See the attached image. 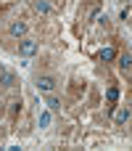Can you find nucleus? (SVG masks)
Returning a JSON list of instances; mask_svg holds the SVG:
<instances>
[{
    "instance_id": "1",
    "label": "nucleus",
    "mask_w": 132,
    "mask_h": 151,
    "mask_svg": "<svg viewBox=\"0 0 132 151\" xmlns=\"http://www.w3.org/2000/svg\"><path fill=\"white\" fill-rule=\"evenodd\" d=\"M26 32H29V24L24 19H11L8 21V37L21 40V37H26Z\"/></svg>"
},
{
    "instance_id": "2",
    "label": "nucleus",
    "mask_w": 132,
    "mask_h": 151,
    "mask_svg": "<svg viewBox=\"0 0 132 151\" xmlns=\"http://www.w3.org/2000/svg\"><path fill=\"white\" fill-rule=\"evenodd\" d=\"M37 50H40L37 40H32V37H21V40H19V56L32 58V56H37Z\"/></svg>"
},
{
    "instance_id": "3",
    "label": "nucleus",
    "mask_w": 132,
    "mask_h": 151,
    "mask_svg": "<svg viewBox=\"0 0 132 151\" xmlns=\"http://www.w3.org/2000/svg\"><path fill=\"white\" fill-rule=\"evenodd\" d=\"M34 85H37V90H40V93H53V90L58 88V80H56L53 74H37Z\"/></svg>"
},
{
    "instance_id": "4",
    "label": "nucleus",
    "mask_w": 132,
    "mask_h": 151,
    "mask_svg": "<svg viewBox=\"0 0 132 151\" xmlns=\"http://www.w3.org/2000/svg\"><path fill=\"white\" fill-rule=\"evenodd\" d=\"M16 85H19V77H16L13 72H8V69L0 66V88H3V90H13Z\"/></svg>"
},
{
    "instance_id": "5",
    "label": "nucleus",
    "mask_w": 132,
    "mask_h": 151,
    "mask_svg": "<svg viewBox=\"0 0 132 151\" xmlns=\"http://www.w3.org/2000/svg\"><path fill=\"white\" fill-rule=\"evenodd\" d=\"M32 8H34V13H40V16H50V13H53L50 0H32Z\"/></svg>"
},
{
    "instance_id": "6",
    "label": "nucleus",
    "mask_w": 132,
    "mask_h": 151,
    "mask_svg": "<svg viewBox=\"0 0 132 151\" xmlns=\"http://www.w3.org/2000/svg\"><path fill=\"white\" fill-rule=\"evenodd\" d=\"M130 69H132V56H130V50H124L119 56V72L122 74H130Z\"/></svg>"
},
{
    "instance_id": "7",
    "label": "nucleus",
    "mask_w": 132,
    "mask_h": 151,
    "mask_svg": "<svg viewBox=\"0 0 132 151\" xmlns=\"http://www.w3.org/2000/svg\"><path fill=\"white\" fill-rule=\"evenodd\" d=\"M45 104H48V109H50L53 114H58V111H61V98H58V96L48 93V101H45Z\"/></svg>"
},
{
    "instance_id": "8",
    "label": "nucleus",
    "mask_w": 132,
    "mask_h": 151,
    "mask_svg": "<svg viewBox=\"0 0 132 151\" xmlns=\"http://www.w3.org/2000/svg\"><path fill=\"white\" fill-rule=\"evenodd\" d=\"M114 119H116L119 125L130 122V106H122V109H116V111H114Z\"/></svg>"
},
{
    "instance_id": "9",
    "label": "nucleus",
    "mask_w": 132,
    "mask_h": 151,
    "mask_svg": "<svg viewBox=\"0 0 132 151\" xmlns=\"http://www.w3.org/2000/svg\"><path fill=\"white\" fill-rule=\"evenodd\" d=\"M114 58H116V50H114L111 45L101 48V61H106V64H108V61H114Z\"/></svg>"
},
{
    "instance_id": "10",
    "label": "nucleus",
    "mask_w": 132,
    "mask_h": 151,
    "mask_svg": "<svg viewBox=\"0 0 132 151\" xmlns=\"http://www.w3.org/2000/svg\"><path fill=\"white\" fill-rule=\"evenodd\" d=\"M19 109H21V101H19V98L8 104V114H11V117H16V114H19Z\"/></svg>"
},
{
    "instance_id": "11",
    "label": "nucleus",
    "mask_w": 132,
    "mask_h": 151,
    "mask_svg": "<svg viewBox=\"0 0 132 151\" xmlns=\"http://www.w3.org/2000/svg\"><path fill=\"white\" fill-rule=\"evenodd\" d=\"M106 98H108L111 104H114V101H119V88H108V90H106Z\"/></svg>"
},
{
    "instance_id": "12",
    "label": "nucleus",
    "mask_w": 132,
    "mask_h": 151,
    "mask_svg": "<svg viewBox=\"0 0 132 151\" xmlns=\"http://www.w3.org/2000/svg\"><path fill=\"white\" fill-rule=\"evenodd\" d=\"M48 125H50V109L40 114V127H48Z\"/></svg>"
}]
</instances>
